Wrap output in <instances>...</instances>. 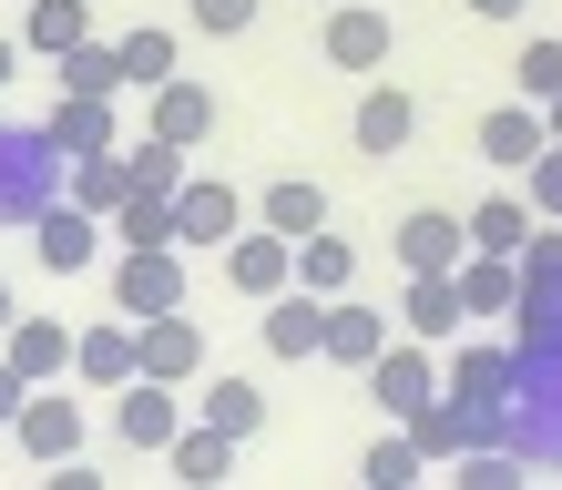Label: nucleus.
Masks as SVG:
<instances>
[{
	"mask_svg": "<svg viewBox=\"0 0 562 490\" xmlns=\"http://www.w3.org/2000/svg\"><path fill=\"white\" fill-rule=\"evenodd\" d=\"M502 440L532 470H562V347H521L512 399H502Z\"/></svg>",
	"mask_w": 562,
	"mask_h": 490,
	"instance_id": "f257e3e1",
	"label": "nucleus"
},
{
	"mask_svg": "<svg viewBox=\"0 0 562 490\" xmlns=\"http://www.w3.org/2000/svg\"><path fill=\"white\" fill-rule=\"evenodd\" d=\"M61 184H72V153L52 123H0V225H31L42 205H61Z\"/></svg>",
	"mask_w": 562,
	"mask_h": 490,
	"instance_id": "f03ea898",
	"label": "nucleus"
},
{
	"mask_svg": "<svg viewBox=\"0 0 562 490\" xmlns=\"http://www.w3.org/2000/svg\"><path fill=\"white\" fill-rule=\"evenodd\" d=\"M113 307H123V317H164V307H184V246H123V266H113Z\"/></svg>",
	"mask_w": 562,
	"mask_h": 490,
	"instance_id": "7ed1b4c3",
	"label": "nucleus"
},
{
	"mask_svg": "<svg viewBox=\"0 0 562 490\" xmlns=\"http://www.w3.org/2000/svg\"><path fill=\"white\" fill-rule=\"evenodd\" d=\"M369 399H379L389 419H419L429 399H440V357H429V338H400V347L369 357Z\"/></svg>",
	"mask_w": 562,
	"mask_h": 490,
	"instance_id": "20e7f679",
	"label": "nucleus"
},
{
	"mask_svg": "<svg viewBox=\"0 0 562 490\" xmlns=\"http://www.w3.org/2000/svg\"><path fill=\"white\" fill-rule=\"evenodd\" d=\"M11 440L31 449V460H52V470H72V460H82V409L61 399V378H42V388H31V409L11 419Z\"/></svg>",
	"mask_w": 562,
	"mask_h": 490,
	"instance_id": "39448f33",
	"label": "nucleus"
},
{
	"mask_svg": "<svg viewBox=\"0 0 562 490\" xmlns=\"http://www.w3.org/2000/svg\"><path fill=\"white\" fill-rule=\"evenodd\" d=\"M31 255H42L52 276H92V266H103V225H92V205H42V215H31Z\"/></svg>",
	"mask_w": 562,
	"mask_h": 490,
	"instance_id": "423d86ee",
	"label": "nucleus"
},
{
	"mask_svg": "<svg viewBox=\"0 0 562 490\" xmlns=\"http://www.w3.org/2000/svg\"><path fill=\"white\" fill-rule=\"evenodd\" d=\"M72 378H82V388H123V378H144V317H123V307H113V327H82V338H72Z\"/></svg>",
	"mask_w": 562,
	"mask_h": 490,
	"instance_id": "0eeeda50",
	"label": "nucleus"
},
{
	"mask_svg": "<svg viewBox=\"0 0 562 490\" xmlns=\"http://www.w3.org/2000/svg\"><path fill=\"white\" fill-rule=\"evenodd\" d=\"M113 430H123V449H175V430H184L175 378H123L113 388Z\"/></svg>",
	"mask_w": 562,
	"mask_h": 490,
	"instance_id": "6e6552de",
	"label": "nucleus"
},
{
	"mask_svg": "<svg viewBox=\"0 0 562 490\" xmlns=\"http://www.w3.org/2000/svg\"><path fill=\"white\" fill-rule=\"evenodd\" d=\"M225 286L256 297V307L286 297V286H296V236H277V225H267V236H236V246H225Z\"/></svg>",
	"mask_w": 562,
	"mask_h": 490,
	"instance_id": "1a4fd4ad",
	"label": "nucleus"
},
{
	"mask_svg": "<svg viewBox=\"0 0 562 490\" xmlns=\"http://www.w3.org/2000/svg\"><path fill=\"white\" fill-rule=\"evenodd\" d=\"M471 144H481V163H502V174H521V163H532V153L552 144V113L512 92V103H491V113H481V134H471Z\"/></svg>",
	"mask_w": 562,
	"mask_h": 490,
	"instance_id": "9d476101",
	"label": "nucleus"
},
{
	"mask_svg": "<svg viewBox=\"0 0 562 490\" xmlns=\"http://www.w3.org/2000/svg\"><path fill=\"white\" fill-rule=\"evenodd\" d=\"M389 246H400V266H409V276H450L460 255H471V225L440 215V205H419V215H400V236H389Z\"/></svg>",
	"mask_w": 562,
	"mask_h": 490,
	"instance_id": "9b49d317",
	"label": "nucleus"
},
{
	"mask_svg": "<svg viewBox=\"0 0 562 490\" xmlns=\"http://www.w3.org/2000/svg\"><path fill=\"white\" fill-rule=\"evenodd\" d=\"M389 52H400V31H389V11H369V0L327 11V61H338V72H389Z\"/></svg>",
	"mask_w": 562,
	"mask_h": 490,
	"instance_id": "f8f14e48",
	"label": "nucleus"
},
{
	"mask_svg": "<svg viewBox=\"0 0 562 490\" xmlns=\"http://www.w3.org/2000/svg\"><path fill=\"white\" fill-rule=\"evenodd\" d=\"M144 134H164V144H184V153H194V144L215 134V92H205V82H184V72H175V82H154V92H144Z\"/></svg>",
	"mask_w": 562,
	"mask_h": 490,
	"instance_id": "ddd939ff",
	"label": "nucleus"
},
{
	"mask_svg": "<svg viewBox=\"0 0 562 490\" xmlns=\"http://www.w3.org/2000/svg\"><path fill=\"white\" fill-rule=\"evenodd\" d=\"M175 225H184V246H236V225H246V194L236 184H205V174H184V194H175Z\"/></svg>",
	"mask_w": 562,
	"mask_h": 490,
	"instance_id": "4468645a",
	"label": "nucleus"
},
{
	"mask_svg": "<svg viewBox=\"0 0 562 490\" xmlns=\"http://www.w3.org/2000/svg\"><path fill=\"white\" fill-rule=\"evenodd\" d=\"M256 327H267V357H317L327 347V297L317 286H286V297H267Z\"/></svg>",
	"mask_w": 562,
	"mask_h": 490,
	"instance_id": "2eb2a0df",
	"label": "nucleus"
},
{
	"mask_svg": "<svg viewBox=\"0 0 562 490\" xmlns=\"http://www.w3.org/2000/svg\"><path fill=\"white\" fill-rule=\"evenodd\" d=\"M348 134H358V153H369V163H389V153H409L419 103H409L400 82H389V92H358V123H348Z\"/></svg>",
	"mask_w": 562,
	"mask_h": 490,
	"instance_id": "dca6fc26",
	"label": "nucleus"
},
{
	"mask_svg": "<svg viewBox=\"0 0 562 490\" xmlns=\"http://www.w3.org/2000/svg\"><path fill=\"white\" fill-rule=\"evenodd\" d=\"M194 368H205V327H194L184 307H164V317H144V378H194Z\"/></svg>",
	"mask_w": 562,
	"mask_h": 490,
	"instance_id": "f3484780",
	"label": "nucleus"
},
{
	"mask_svg": "<svg viewBox=\"0 0 562 490\" xmlns=\"http://www.w3.org/2000/svg\"><path fill=\"white\" fill-rule=\"evenodd\" d=\"M512 368H521V347H460L450 368H440V388L471 399V409H502L512 399Z\"/></svg>",
	"mask_w": 562,
	"mask_h": 490,
	"instance_id": "a211bd4d",
	"label": "nucleus"
},
{
	"mask_svg": "<svg viewBox=\"0 0 562 490\" xmlns=\"http://www.w3.org/2000/svg\"><path fill=\"white\" fill-rule=\"evenodd\" d=\"M389 347V317L379 307H358V297H327V347L317 357H338V368H358L369 378V357Z\"/></svg>",
	"mask_w": 562,
	"mask_h": 490,
	"instance_id": "6ab92c4d",
	"label": "nucleus"
},
{
	"mask_svg": "<svg viewBox=\"0 0 562 490\" xmlns=\"http://www.w3.org/2000/svg\"><path fill=\"white\" fill-rule=\"evenodd\" d=\"M0 357L42 388V378H61L72 368V327H52V317H11V338H0Z\"/></svg>",
	"mask_w": 562,
	"mask_h": 490,
	"instance_id": "aec40b11",
	"label": "nucleus"
},
{
	"mask_svg": "<svg viewBox=\"0 0 562 490\" xmlns=\"http://www.w3.org/2000/svg\"><path fill=\"white\" fill-rule=\"evenodd\" d=\"M460 327H471V297H460V266L450 276H409V338H460Z\"/></svg>",
	"mask_w": 562,
	"mask_h": 490,
	"instance_id": "412c9836",
	"label": "nucleus"
},
{
	"mask_svg": "<svg viewBox=\"0 0 562 490\" xmlns=\"http://www.w3.org/2000/svg\"><path fill=\"white\" fill-rule=\"evenodd\" d=\"M460 297H471V317H512L521 307V255H460Z\"/></svg>",
	"mask_w": 562,
	"mask_h": 490,
	"instance_id": "4be33fe9",
	"label": "nucleus"
},
{
	"mask_svg": "<svg viewBox=\"0 0 562 490\" xmlns=\"http://www.w3.org/2000/svg\"><path fill=\"white\" fill-rule=\"evenodd\" d=\"M52 134H61V153H113V92H61Z\"/></svg>",
	"mask_w": 562,
	"mask_h": 490,
	"instance_id": "5701e85b",
	"label": "nucleus"
},
{
	"mask_svg": "<svg viewBox=\"0 0 562 490\" xmlns=\"http://www.w3.org/2000/svg\"><path fill=\"white\" fill-rule=\"evenodd\" d=\"M532 194H491V205H471V246L481 255H521V246H532Z\"/></svg>",
	"mask_w": 562,
	"mask_h": 490,
	"instance_id": "b1692460",
	"label": "nucleus"
},
{
	"mask_svg": "<svg viewBox=\"0 0 562 490\" xmlns=\"http://www.w3.org/2000/svg\"><path fill=\"white\" fill-rule=\"evenodd\" d=\"M256 215H267L277 236H317V225H327V184H307V174H277L267 194H256Z\"/></svg>",
	"mask_w": 562,
	"mask_h": 490,
	"instance_id": "393cba45",
	"label": "nucleus"
},
{
	"mask_svg": "<svg viewBox=\"0 0 562 490\" xmlns=\"http://www.w3.org/2000/svg\"><path fill=\"white\" fill-rule=\"evenodd\" d=\"M123 194H134V153H72V205H92V215H113Z\"/></svg>",
	"mask_w": 562,
	"mask_h": 490,
	"instance_id": "a878e982",
	"label": "nucleus"
},
{
	"mask_svg": "<svg viewBox=\"0 0 562 490\" xmlns=\"http://www.w3.org/2000/svg\"><path fill=\"white\" fill-rule=\"evenodd\" d=\"M348 276H358V246L348 236H296V286H317V297H348Z\"/></svg>",
	"mask_w": 562,
	"mask_h": 490,
	"instance_id": "bb28decb",
	"label": "nucleus"
},
{
	"mask_svg": "<svg viewBox=\"0 0 562 490\" xmlns=\"http://www.w3.org/2000/svg\"><path fill=\"white\" fill-rule=\"evenodd\" d=\"M21 42L42 52V61H61L72 42H92V11H82V0H31V21H21Z\"/></svg>",
	"mask_w": 562,
	"mask_h": 490,
	"instance_id": "cd10ccee",
	"label": "nucleus"
},
{
	"mask_svg": "<svg viewBox=\"0 0 562 490\" xmlns=\"http://www.w3.org/2000/svg\"><path fill=\"white\" fill-rule=\"evenodd\" d=\"M164 460H175V480H225L236 470V430H175V449H164Z\"/></svg>",
	"mask_w": 562,
	"mask_h": 490,
	"instance_id": "c85d7f7f",
	"label": "nucleus"
},
{
	"mask_svg": "<svg viewBox=\"0 0 562 490\" xmlns=\"http://www.w3.org/2000/svg\"><path fill=\"white\" fill-rule=\"evenodd\" d=\"M61 92H134L123 42H72V52H61Z\"/></svg>",
	"mask_w": 562,
	"mask_h": 490,
	"instance_id": "c756f323",
	"label": "nucleus"
},
{
	"mask_svg": "<svg viewBox=\"0 0 562 490\" xmlns=\"http://www.w3.org/2000/svg\"><path fill=\"white\" fill-rule=\"evenodd\" d=\"M113 236H123V246H184L175 194H123V205H113Z\"/></svg>",
	"mask_w": 562,
	"mask_h": 490,
	"instance_id": "7c9ffc66",
	"label": "nucleus"
},
{
	"mask_svg": "<svg viewBox=\"0 0 562 490\" xmlns=\"http://www.w3.org/2000/svg\"><path fill=\"white\" fill-rule=\"evenodd\" d=\"M205 419L236 430V440H256V430H267V388H256V378H205Z\"/></svg>",
	"mask_w": 562,
	"mask_h": 490,
	"instance_id": "2f4dec72",
	"label": "nucleus"
},
{
	"mask_svg": "<svg viewBox=\"0 0 562 490\" xmlns=\"http://www.w3.org/2000/svg\"><path fill=\"white\" fill-rule=\"evenodd\" d=\"M123 153H134V194H184V144L144 134V144H123Z\"/></svg>",
	"mask_w": 562,
	"mask_h": 490,
	"instance_id": "473e14b6",
	"label": "nucleus"
},
{
	"mask_svg": "<svg viewBox=\"0 0 562 490\" xmlns=\"http://www.w3.org/2000/svg\"><path fill=\"white\" fill-rule=\"evenodd\" d=\"M123 72H134V92H154V82H175V31H123Z\"/></svg>",
	"mask_w": 562,
	"mask_h": 490,
	"instance_id": "72a5a7b5",
	"label": "nucleus"
},
{
	"mask_svg": "<svg viewBox=\"0 0 562 490\" xmlns=\"http://www.w3.org/2000/svg\"><path fill=\"white\" fill-rule=\"evenodd\" d=\"M512 92L552 113V92H562V42H521V61H512Z\"/></svg>",
	"mask_w": 562,
	"mask_h": 490,
	"instance_id": "f704fd0d",
	"label": "nucleus"
},
{
	"mask_svg": "<svg viewBox=\"0 0 562 490\" xmlns=\"http://www.w3.org/2000/svg\"><path fill=\"white\" fill-rule=\"evenodd\" d=\"M429 470V449L409 440V419H400V430H389L379 449H369V470H358V480H379V490H400V480H419Z\"/></svg>",
	"mask_w": 562,
	"mask_h": 490,
	"instance_id": "c9c22d12",
	"label": "nucleus"
},
{
	"mask_svg": "<svg viewBox=\"0 0 562 490\" xmlns=\"http://www.w3.org/2000/svg\"><path fill=\"white\" fill-rule=\"evenodd\" d=\"M521 174H532V215H552V225H562V144H542Z\"/></svg>",
	"mask_w": 562,
	"mask_h": 490,
	"instance_id": "e433bc0d",
	"label": "nucleus"
},
{
	"mask_svg": "<svg viewBox=\"0 0 562 490\" xmlns=\"http://www.w3.org/2000/svg\"><path fill=\"white\" fill-rule=\"evenodd\" d=\"M194 31H215V42H236V31H256V0H194Z\"/></svg>",
	"mask_w": 562,
	"mask_h": 490,
	"instance_id": "4c0bfd02",
	"label": "nucleus"
},
{
	"mask_svg": "<svg viewBox=\"0 0 562 490\" xmlns=\"http://www.w3.org/2000/svg\"><path fill=\"white\" fill-rule=\"evenodd\" d=\"M21 409H31V378L11 368V357H0V430H11V419H21Z\"/></svg>",
	"mask_w": 562,
	"mask_h": 490,
	"instance_id": "58836bf2",
	"label": "nucleus"
},
{
	"mask_svg": "<svg viewBox=\"0 0 562 490\" xmlns=\"http://www.w3.org/2000/svg\"><path fill=\"white\" fill-rule=\"evenodd\" d=\"M532 0H471V21H521Z\"/></svg>",
	"mask_w": 562,
	"mask_h": 490,
	"instance_id": "ea45409f",
	"label": "nucleus"
},
{
	"mask_svg": "<svg viewBox=\"0 0 562 490\" xmlns=\"http://www.w3.org/2000/svg\"><path fill=\"white\" fill-rule=\"evenodd\" d=\"M21 52H31V42H21V31H0V82H11V72H21Z\"/></svg>",
	"mask_w": 562,
	"mask_h": 490,
	"instance_id": "a19ab883",
	"label": "nucleus"
},
{
	"mask_svg": "<svg viewBox=\"0 0 562 490\" xmlns=\"http://www.w3.org/2000/svg\"><path fill=\"white\" fill-rule=\"evenodd\" d=\"M11 317H21V307H11V286H0V338H11Z\"/></svg>",
	"mask_w": 562,
	"mask_h": 490,
	"instance_id": "79ce46f5",
	"label": "nucleus"
},
{
	"mask_svg": "<svg viewBox=\"0 0 562 490\" xmlns=\"http://www.w3.org/2000/svg\"><path fill=\"white\" fill-rule=\"evenodd\" d=\"M552 144H562V92H552Z\"/></svg>",
	"mask_w": 562,
	"mask_h": 490,
	"instance_id": "37998d69",
	"label": "nucleus"
}]
</instances>
